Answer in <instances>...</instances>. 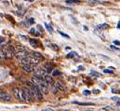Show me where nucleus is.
<instances>
[{
    "instance_id": "1",
    "label": "nucleus",
    "mask_w": 120,
    "mask_h": 111,
    "mask_svg": "<svg viewBox=\"0 0 120 111\" xmlns=\"http://www.w3.org/2000/svg\"><path fill=\"white\" fill-rule=\"evenodd\" d=\"M31 81L36 84L39 89L42 90V92L44 94H47L48 93V87H47V83L45 82V80L44 79V77H40V76H37V75H33L31 77Z\"/></svg>"
},
{
    "instance_id": "2",
    "label": "nucleus",
    "mask_w": 120,
    "mask_h": 111,
    "mask_svg": "<svg viewBox=\"0 0 120 111\" xmlns=\"http://www.w3.org/2000/svg\"><path fill=\"white\" fill-rule=\"evenodd\" d=\"M27 84H28L29 88H30V90H31V91H32L34 97H35L37 100H39V101L43 100V94H44V93H43L42 90L39 89V87H38L36 84H34L32 81H31V82H28Z\"/></svg>"
},
{
    "instance_id": "3",
    "label": "nucleus",
    "mask_w": 120,
    "mask_h": 111,
    "mask_svg": "<svg viewBox=\"0 0 120 111\" xmlns=\"http://www.w3.org/2000/svg\"><path fill=\"white\" fill-rule=\"evenodd\" d=\"M39 59H37V58H35L34 56H32V57H26V58H25L24 59H22L21 60V63H22V65H25V64H32V65H37L38 63H39Z\"/></svg>"
},
{
    "instance_id": "4",
    "label": "nucleus",
    "mask_w": 120,
    "mask_h": 111,
    "mask_svg": "<svg viewBox=\"0 0 120 111\" xmlns=\"http://www.w3.org/2000/svg\"><path fill=\"white\" fill-rule=\"evenodd\" d=\"M22 90H23V94H24V100L26 101V102H28V103H30L32 101V99L34 98V95H33L31 90H29L26 88H23Z\"/></svg>"
},
{
    "instance_id": "5",
    "label": "nucleus",
    "mask_w": 120,
    "mask_h": 111,
    "mask_svg": "<svg viewBox=\"0 0 120 111\" xmlns=\"http://www.w3.org/2000/svg\"><path fill=\"white\" fill-rule=\"evenodd\" d=\"M26 57H28V52L26 49L21 50V51H18L14 55V58H15L16 60H22V59H24Z\"/></svg>"
},
{
    "instance_id": "6",
    "label": "nucleus",
    "mask_w": 120,
    "mask_h": 111,
    "mask_svg": "<svg viewBox=\"0 0 120 111\" xmlns=\"http://www.w3.org/2000/svg\"><path fill=\"white\" fill-rule=\"evenodd\" d=\"M12 92H13V95L15 96V98L17 100H20V101H25L24 100V94H23V90L19 89V88H14L12 90Z\"/></svg>"
},
{
    "instance_id": "7",
    "label": "nucleus",
    "mask_w": 120,
    "mask_h": 111,
    "mask_svg": "<svg viewBox=\"0 0 120 111\" xmlns=\"http://www.w3.org/2000/svg\"><path fill=\"white\" fill-rule=\"evenodd\" d=\"M47 73L46 70H45L42 67H35L34 69V75L40 76V77H45V75Z\"/></svg>"
},
{
    "instance_id": "8",
    "label": "nucleus",
    "mask_w": 120,
    "mask_h": 111,
    "mask_svg": "<svg viewBox=\"0 0 120 111\" xmlns=\"http://www.w3.org/2000/svg\"><path fill=\"white\" fill-rule=\"evenodd\" d=\"M22 69L26 73H31V72H34L35 67L32 64H25V65H22Z\"/></svg>"
},
{
    "instance_id": "9",
    "label": "nucleus",
    "mask_w": 120,
    "mask_h": 111,
    "mask_svg": "<svg viewBox=\"0 0 120 111\" xmlns=\"http://www.w3.org/2000/svg\"><path fill=\"white\" fill-rule=\"evenodd\" d=\"M44 79L45 80V82L47 83L48 85H50V86H53V84H54V80H53V78H52V76H51V75H49L48 73H46V74L45 75Z\"/></svg>"
},
{
    "instance_id": "10",
    "label": "nucleus",
    "mask_w": 120,
    "mask_h": 111,
    "mask_svg": "<svg viewBox=\"0 0 120 111\" xmlns=\"http://www.w3.org/2000/svg\"><path fill=\"white\" fill-rule=\"evenodd\" d=\"M0 98H1L2 101H6V102L11 100V96L8 93L3 92V91H1V93H0Z\"/></svg>"
},
{
    "instance_id": "11",
    "label": "nucleus",
    "mask_w": 120,
    "mask_h": 111,
    "mask_svg": "<svg viewBox=\"0 0 120 111\" xmlns=\"http://www.w3.org/2000/svg\"><path fill=\"white\" fill-rule=\"evenodd\" d=\"M55 87H56L58 90H64V87L62 86V84H61V83H59V82H57L56 84H55Z\"/></svg>"
},
{
    "instance_id": "12",
    "label": "nucleus",
    "mask_w": 120,
    "mask_h": 111,
    "mask_svg": "<svg viewBox=\"0 0 120 111\" xmlns=\"http://www.w3.org/2000/svg\"><path fill=\"white\" fill-rule=\"evenodd\" d=\"M29 43L33 47H38V42H36V40H29Z\"/></svg>"
},
{
    "instance_id": "13",
    "label": "nucleus",
    "mask_w": 120,
    "mask_h": 111,
    "mask_svg": "<svg viewBox=\"0 0 120 111\" xmlns=\"http://www.w3.org/2000/svg\"><path fill=\"white\" fill-rule=\"evenodd\" d=\"M32 56H34L35 58H37V59H43V56H42L40 53H37V52H33Z\"/></svg>"
},
{
    "instance_id": "14",
    "label": "nucleus",
    "mask_w": 120,
    "mask_h": 111,
    "mask_svg": "<svg viewBox=\"0 0 120 111\" xmlns=\"http://www.w3.org/2000/svg\"><path fill=\"white\" fill-rule=\"evenodd\" d=\"M75 104H79V105H94L93 103H79V102H75Z\"/></svg>"
},
{
    "instance_id": "15",
    "label": "nucleus",
    "mask_w": 120,
    "mask_h": 111,
    "mask_svg": "<svg viewBox=\"0 0 120 111\" xmlns=\"http://www.w3.org/2000/svg\"><path fill=\"white\" fill-rule=\"evenodd\" d=\"M45 69H46V72H47V73H50L53 71V66H52V65H46Z\"/></svg>"
},
{
    "instance_id": "16",
    "label": "nucleus",
    "mask_w": 120,
    "mask_h": 111,
    "mask_svg": "<svg viewBox=\"0 0 120 111\" xmlns=\"http://www.w3.org/2000/svg\"><path fill=\"white\" fill-rule=\"evenodd\" d=\"M79 0H66V4H78Z\"/></svg>"
},
{
    "instance_id": "17",
    "label": "nucleus",
    "mask_w": 120,
    "mask_h": 111,
    "mask_svg": "<svg viewBox=\"0 0 120 111\" xmlns=\"http://www.w3.org/2000/svg\"><path fill=\"white\" fill-rule=\"evenodd\" d=\"M45 27H46V29H47L50 33L53 32V28H52V26H51L50 24H45Z\"/></svg>"
},
{
    "instance_id": "18",
    "label": "nucleus",
    "mask_w": 120,
    "mask_h": 111,
    "mask_svg": "<svg viewBox=\"0 0 120 111\" xmlns=\"http://www.w3.org/2000/svg\"><path fill=\"white\" fill-rule=\"evenodd\" d=\"M108 27H109V25L107 24H100L98 26V28H100V29H107Z\"/></svg>"
},
{
    "instance_id": "19",
    "label": "nucleus",
    "mask_w": 120,
    "mask_h": 111,
    "mask_svg": "<svg viewBox=\"0 0 120 111\" xmlns=\"http://www.w3.org/2000/svg\"><path fill=\"white\" fill-rule=\"evenodd\" d=\"M75 55H77V53H75V52H71V53H69V54L67 55V58H74V57H75Z\"/></svg>"
},
{
    "instance_id": "20",
    "label": "nucleus",
    "mask_w": 120,
    "mask_h": 111,
    "mask_svg": "<svg viewBox=\"0 0 120 111\" xmlns=\"http://www.w3.org/2000/svg\"><path fill=\"white\" fill-rule=\"evenodd\" d=\"M19 38H20V39H22L23 41H26V40H28V39H27V37L23 36V35H19Z\"/></svg>"
},
{
    "instance_id": "21",
    "label": "nucleus",
    "mask_w": 120,
    "mask_h": 111,
    "mask_svg": "<svg viewBox=\"0 0 120 111\" xmlns=\"http://www.w3.org/2000/svg\"><path fill=\"white\" fill-rule=\"evenodd\" d=\"M51 47H52V49L55 50V51L58 50V45H56V44H51Z\"/></svg>"
},
{
    "instance_id": "22",
    "label": "nucleus",
    "mask_w": 120,
    "mask_h": 111,
    "mask_svg": "<svg viewBox=\"0 0 120 111\" xmlns=\"http://www.w3.org/2000/svg\"><path fill=\"white\" fill-rule=\"evenodd\" d=\"M83 94L84 95H90V94H91V92H90L89 90H83Z\"/></svg>"
},
{
    "instance_id": "23",
    "label": "nucleus",
    "mask_w": 120,
    "mask_h": 111,
    "mask_svg": "<svg viewBox=\"0 0 120 111\" xmlns=\"http://www.w3.org/2000/svg\"><path fill=\"white\" fill-rule=\"evenodd\" d=\"M91 73H92V74H94V75H96V76H98V77H99V76H100V74H99L98 73H96V72H92Z\"/></svg>"
},
{
    "instance_id": "24",
    "label": "nucleus",
    "mask_w": 120,
    "mask_h": 111,
    "mask_svg": "<svg viewBox=\"0 0 120 111\" xmlns=\"http://www.w3.org/2000/svg\"><path fill=\"white\" fill-rule=\"evenodd\" d=\"M60 34H61L62 36H64V37H66V38H69V36H68V35H66V34H64L63 32H60Z\"/></svg>"
},
{
    "instance_id": "25",
    "label": "nucleus",
    "mask_w": 120,
    "mask_h": 111,
    "mask_svg": "<svg viewBox=\"0 0 120 111\" xmlns=\"http://www.w3.org/2000/svg\"><path fill=\"white\" fill-rule=\"evenodd\" d=\"M42 111H53V109H51V108H46V109H44V110H42Z\"/></svg>"
},
{
    "instance_id": "26",
    "label": "nucleus",
    "mask_w": 120,
    "mask_h": 111,
    "mask_svg": "<svg viewBox=\"0 0 120 111\" xmlns=\"http://www.w3.org/2000/svg\"><path fill=\"white\" fill-rule=\"evenodd\" d=\"M113 43H114V44H117V45H120V42H118V41H114Z\"/></svg>"
},
{
    "instance_id": "27",
    "label": "nucleus",
    "mask_w": 120,
    "mask_h": 111,
    "mask_svg": "<svg viewBox=\"0 0 120 111\" xmlns=\"http://www.w3.org/2000/svg\"><path fill=\"white\" fill-rule=\"evenodd\" d=\"M59 74H60V73H59L58 71H55V72H54V75H59Z\"/></svg>"
},
{
    "instance_id": "28",
    "label": "nucleus",
    "mask_w": 120,
    "mask_h": 111,
    "mask_svg": "<svg viewBox=\"0 0 120 111\" xmlns=\"http://www.w3.org/2000/svg\"><path fill=\"white\" fill-rule=\"evenodd\" d=\"M30 33H31V34H34V33H35V29H34V28H32V29L30 30Z\"/></svg>"
},
{
    "instance_id": "29",
    "label": "nucleus",
    "mask_w": 120,
    "mask_h": 111,
    "mask_svg": "<svg viewBox=\"0 0 120 111\" xmlns=\"http://www.w3.org/2000/svg\"><path fill=\"white\" fill-rule=\"evenodd\" d=\"M112 100H114V101H118V100H119V99H118V98H116V97H112Z\"/></svg>"
},
{
    "instance_id": "30",
    "label": "nucleus",
    "mask_w": 120,
    "mask_h": 111,
    "mask_svg": "<svg viewBox=\"0 0 120 111\" xmlns=\"http://www.w3.org/2000/svg\"><path fill=\"white\" fill-rule=\"evenodd\" d=\"M29 22L32 24V23H34V20H33V19H29Z\"/></svg>"
},
{
    "instance_id": "31",
    "label": "nucleus",
    "mask_w": 120,
    "mask_h": 111,
    "mask_svg": "<svg viewBox=\"0 0 120 111\" xmlns=\"http://www.w3.org/2000/svg\"><path fill=\"white\" fill-rule=\"evenodd\" d=\"M104 73H112V72H110V71H108V70H104Z\"/></svg>"
},
{
    "instance_id": "32",
    "label": "nucleus",
    "mask_w": 120,
    "mask_h": 111,
    "mask_svg": "<svg viewBox=\"0 0 120 111\" xmlns=\"http://www.w3.org/2000/svg\"><path fill=\"white\" fill-rule=\"evenodd\" d=\"M25 1H27V2H33V0H25Z\"/></svg>"
},
{
    "instance_id": "33",
    "label": "nucleus",
    "mask_w": 120,
    "mask_h": 111,
    "mask_svg": "<svg viewBox=\"0 0 120 111\" xmlns=\"http://www.w3.org/2000/svg\"><path fill=\"white\" fill-rule=\"evenodd\" d=\"M79 70H81V71H82V70H83V67H81V66L79 67Z\"/></svg>"
},
{
    "instance_id": "34",
    "label": "nucleus",
    "mask_w": 120,
    "mask_h": 111,
    "mask_svg": "<svg viewBox=\"0 0 120 111\" xmlns=\"http://www.w3.org/2000/svg\"><path fill=\"white\" fill-rule=\"evenodd\" d=\"M84 111H94V110H92V109H87V110H84Z\"/></svg>"
}]
</instances>
